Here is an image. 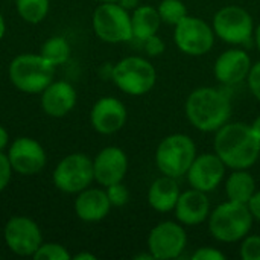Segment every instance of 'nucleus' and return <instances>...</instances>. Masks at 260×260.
I'll list each match as a JSON object with an SVG mask.
<instances>
[{
  "instance_id": "f257e3e1",
  "label": "nucleus",
  "mask_w": 260,
  "mask_h": 260,
  "mask_svg": "<svg viewBox=\"0 0 260 260\" xmlns=\"http://www.w3.org/2000/svg\"><path fill=\"white\" fill-rule=\"evenodd\" d=\"M215 154L227 168L250 169L260 157V140L244 122H227L215 133Z\"/></svg>"
},
{
  "instance_id": "f03ea898",
  "label": "nucleus",
  "mask_w": 260,
  "mask_h": 260,
  "mask_svg": "<svg viewBox=\"0 0 260 260\" xmlns=\"http://www.w3.org/2000/svg\"><path fill=\"white\" fill-rule=\"evenodd\" d=\"M184 113L193 128L201 133H216L232 116V102L227 93L215 87L195 88L186 99Z\"/></svg>"
},
{
  "instance_id": "7ed1b4c3",
  "label": "nucleus",
  "mask_w": 260,
  "mask_h": 260,
  "mask_svg": "<svg viewBox=\"0 0 260 260\" xmlns=\"http://www.w3.org/2000/svg\"><path fill=\"white\" fill-rule=\"evenodd\" d=\"M210 235L224 244L241 242L253 229V215L247 204L225 201L215 207L209 215Z\"/></svg>"
},
{
  "instance_id": "20e7f679",
  "label": "nucleus",
  "mask_w": 260,
  "mask_h": 260,
  "mask_svg": "<svg viewBox=\"0 0 260 260\" xmlns=\"http://www.w3.org/2000/svg\"><path fill=\"white\" fill-rule=\"evenodd\" d=\"M8 76L18 91L41 94V91L53 81L55 66L40 53H21L9 62Z\"/></svg>"
},
{
  "instance_id": "39448f33",
  "label": "nucleus",
  "mask_w": 260,
  "mask_h": 260,
  "mask_svg": "<svg viewBox=\"0 0 260 260\" xmlns=\"http://www.w3.org/2000/svg\"><path fill=\"white\" fill-rule=\"evenodd\" d=\"M197 157V145L187 134H171L165 137L155 151V165L163 175L180 178L187 174Z\"/></svg>"
},
{
  "instance_id": "423d86ee",
  "label": "nucleus",
  "mask_w": 260,
  "mask_h": 260,
  "mask_svg": "<svg viewBox=\"0 0 260 260\" xmlns=\"http://www.w3.org/2000/svg\"><path fill=\"white\" fill-rule=\"evenodd\" d=\"M114 85L129 96L149 93L157 82V72L151 61L143 56H126L114 64L111 72Z\"/></svg>"
},
{
  "instance_id": "0eeeda50",
  "label": "nucleus",
  "mask_w": 260,
  "mask_h": 260,
  "mask_svg": "<svg viewBox=\"0 0 260 260\" xmlns=\"http://www.w3.org/2000/svg\"><path fill=\"white\" fill-rule=\"evenodd\" d=\"M91 26L99 40L110 44L133 40L131 14L117 2L101 3L91 15Z\"/></svg>"
},
{
  "instance_id": "6e6552de",
  "label": "nucleus",
  "mask_w": 260,
  "mask_h": 260,
  "mask_svg": "<svg viewBox=\"0 0 260 260\" xmlns=\"http://www.w3.org/2000/svg\"><path fill=\"white\" fill-rule=\"evenodd\" d=\"M212 27L218 38L232 46L248 44L251 40H254L256 26L251 14L236 5H227L216 11Z\"/></svg>"
},
{
  "instance_id": "1a4fd4ad",
  "label": "nucleus",
  "mask_w": 260,
  "mask_h": 260,
  "mask_svg": "<svg viewBox=\"0 0 260 260\" xmlns=\"http://www.w3.org/2000/svg\"><path fill=\"white\" fill-rule=\"evenodd\" d=\"M94 181L93 160L81 152L66 155L52 172L53 186L69 195H76Z\"/></svg>"
},
{
  "instance_id": "9d476101",
  "label": "nucleus",
  "mask_w": 260,
  "mask_h": 260,
  "mask_svg": "<svg viewBox=\"0 0 260 260\" xmlns=\"http://www.w3.org/2000/svg\"><path fill=\"white\" fill-rule=\"evenodd\" d=\"M174 27V41L183 53L189 56H203L212 50L216 35L207 21L193 15H186Z\"/></svg>"
},
{
  "instance_id": "9b49d317",
  "label": "nucleus",
  "mask_w": 260,
  "mask_h": 260,
  "mask_svg": "<svg viewBox=\"0 0 260 260\" xmlns=\"http://www.w3.org/2000/svg\"><path fill=\"white\" fill-rule=\"evenodd\" d=\"M187 247L184 225L174 221L157 224L148 236V251L155 260L178 259Z\"/></svg>"
},
{
  "instance_id": "f8f14e48",
  "label": "nucleus",
  "mask_w": 260,
  "mask_h": 260,
  "mask_svg": "<svg viewBox=\"0 0 260 260\" xmlns=\"http://www.w3.org/2000/svg\"><path fill=\"white\" fill-rule=\"evenodd\" d=\"M3 239L11 253L21 257H32L43 244V233L34 219L27 216H12L5 224Z\"/></svg>"
},
{
  "instance_id": "ddd939ff",
  "label": "nucleus",
  "mask_w": 260,
  "mask_h": 260,
  "mask_svg": "<svg viewBox=\"0 0 260 260\" xmlns=\"http://www.w3.org/2000/svg\"><path fill=\"white\" fill-rule=\"evenodd\" d=\"M12 171L20 175H35L47 163V154L40 142L32 137H17L6 151Z\"/></svg>"
},
{
  "instance_id": "4468645a",
  "label": "nucleus",
  "mask_w": 260,
  "mask_h": 260,
  "mask_svg": "<svg viewBox=\"0 0 260 260\" xmlns=\"http://www.w3.org/2000/svg\"><path fill=\"white\" fill-rule=\"evenodd\" d=\"M225 169L227 166L215 152H206L195 157L186 175L190 187L209 193L222 183Z\"/></svg>"
},
{
  "instance_id": "2eb2a0df",
  "label": "nucleus",
  "mask_w": 260,
  "mask_h": 260,
  "mask_svg": "<svg viewBox=\"0 0 260 260\" xmlns=\"http://www.w3.org/2000/svg\"><path fill=\"white\" fill-rule=\"evenodd\" d=\"M128 119L123 102L113 96H104L94 102L90 111V123L93 129L102 136H111L120 131Z\"/></svg>"
},
{
  "instance_id": "dca6fc26",
  "label": "nucleus",
  "mask_w": 260,
  "mask_h": 260,
  "mask_svg": "<svg viewBox=\"0 0 260 260\" xmlns=\"http://www.w3.org/2000/svg\"><path fill=\"white\" fill-rule=\"evenodd\" d=\"M93 172L94 181L102 187L123 181L128 172V157L125 151L119 146L101 149L93 158Z\"/></svg>"
},
{
  "instance_id": "f3484780",
  "label": "nucleus",
  "mask_w": 260,
  "mask_h": 260,
  "mask_svg": "<svg viewBox=\"0 0 260 260\" xmlns=\"http://www.w3.org/2000/svg\"><path fill=\"white\" fill-rule=\"evenodd\" d=\"M253 62L250 55L238 47L222 52L213 66L215 78L222 85H236L247 79Z\"/></svg>"
},
{
  "instance_id": "a211bd4d",
  "label": "nucleus",
  "mask_w": 260,
  "mask_h": 260,
  "mask_svg": "<svg viewBox=\"0 0 260 260\" xmlns=\"http://www.w3.org/2000/svg\"><path fill=\"white\" fill-rule=\"evenodd\" d=\"M78 94L75 87L67 81H52L41 91V110L49 117H66L76 105Z\"/></svg>"
},
{
  "instance_id": "6ab92c4d",
  "label": "nucleus",
  "mask_w": 260,
  "mask_h": 260,
  "mask_svg": "<svg viewBox=\"0 0 260 260\" xmlns=\"http://www.w3.org/2000/svg\"><path fill=\"white\" fill-rule=\"evenodd\" d=\"M175 218L184 227H195L209 219L210 215V201L206 192L189 189L180 193L177 206L174 209Z\"/></svg>"
},
{
  "instance_id": "aec40b11",
  "label": "nucleus",
  "mask_w": 260,
  "mask_h": 260,
  "mask_svg": "<svg viewBox=\"0 0 260 260\" xmlns=\"http://www.w3.org/2000/svg\"><path fill=\"white\" fill-rule=\"evenodd\" d=\"M111 207L113 206L108 200L105 189L90 186L76 193L75 213L84 222H98L105 219Z\"/></svg>"
},
{
  "instance_id": "412c9836",
  "label": "nucleus",
  "mask_w": 260,
  "mask_h": 260,
  "mask_svg": "<svg viewBox=\"0 0 260 260\" xmlns=\"http://www.w3.org/2000/svg\"><path fill=\"white\" fill-rule=\"evenodd\" d=\"M180 186L177 178L161 175L152 181L148 190V203L158 213L174 212L180 198Z\"/></svg>"
},
{
  "instance_id": "4be33fe9",
  "label": "nucleus",
  "mask_w": 260,
  "mask_h": 260,
  "mask_svg": "<svg viewBox=\"0 0 260 260\" xmlns=\"http://www.w3.org/2000/svg\"><path fill=\"white\" fill-rule=\"evenodd\" d=\"M161 18L157 8L151 5H139L131 12V26H133V40L145 41L149 37L158 34L161 26Z\"/></svg>"
},
{
  "instance_id": "5701e85b",
  "label": "nucleus",
  "mask_w": 260,
  "mask_h": 260,
  "mask_svg": "<svg viewBox=\"0 0 260 260\" xmlns=\"http://www.w3.org/2000/svg\"><path fill=\"white\" fill-rule=\"evenodd\" d=\"M256 192V181L248 169H233L225 180V195L230 201L248 204Z\"/></svg>"
},
{
  "instance_id": "b1692460",
  "label": "nucleus",
  "mask_w": 260,
  "mask_h": 260,
  "mask_svg": "<svg viewBox=\"0 0 260 260\" xmlns=\"http://www.w3.org/2000/svg\"><path fill=\"white\" fill-rule=\"evenodd\" d=\"M40 55L47 59L52 66L58 67L64 62L69 61L70 55H72V47L69 44V41L61 37V35H55L47 38L40 49Z\"/></svg>"
},
{
  "instance_id": "393cba45",
  "label": "nucleus",
  "mask_w": 260,
  "mask_h": 260,
  "mask_svg": "<svg viewBox=\"0 0 260 260\" xmlns=\"http://www.w3.org/2000/svg\"><path fill=\"white\" fill-rule=\"evenodd\" d=\"M15 9L23 21L38 24L47 17L50 0H15Z\"/></svg>"
},
{
  "instance_id": "a878e982",
  "label": "nucleus",
  "mask_w": 260,
  "mask_h": 260,
  "mask_svg": "<svg viewBox=\"0 0 260 260\" xmlns=\"http://www.w3.org/2000/svg\"><path fill=\"white\" fill-rule=\"evenodd\" d=\"M157 11L161 21L171 26L178 24L186 15H189L183 0H161L157 6Z\"/></svg>"
},
{
  "instance_id": "bb28decb",
  "label": "nucleus",
  "mask_w": 260,
  "mask_h": 260,
  "mask_svg": "<svg viewBox=\"0 0 260 260\" xmlns=\"http://www.w3.org/2000/svg\"><path fill=\"white\" fill-rule=\"evenodd\" d=\"M35 260H70L72 254L67 251V248L56 242H43L40 248L32 256Z\"/></svg>"
},
{
  "instance_id": "cd10ccee",
  "label": "nucleus",
  "mask_w": 260,
  "mask_h": 260,
  "mask_svg": "<svg viewBox=\"0 0 260 260\" xmlns=\"http://www.w3.org/2000/svg\"><path fill=\"white\" fill-rule=\"evenodd\" d=\"M239 256L242 260H260V236L247 235L241 241Z\"/></svg>"
},
{
  "instance_id": "c85d7f7f",
  "label": "nucleus",
  "mask_w": 260,
  "mask_h": 260,
  "mask_svg": "<svg viewBox=\"0 0 260 260\" xmlns=\"http://www.w3.org/2000/svg\"><path fill=\"white\" fill-rule=\"evenodd\" d=\"M105 192H107L108 200L113 207H123L129 201V190L126 189V186L122 181L105 187Z\"/></svg>"
},
{
  "instance_id": "c756f323",
  "label": "nucleus",
  "mask_w": 260,
  "mask_h": 260,
  "mask_svg": "<svg viewBox=\"0 0 260 260\" xmlns=\"http://www.w3.org/2000/svg\"><path fill=\"white\" fill-rule=\"evenodd\" d=\"M12 166L9 163V158L5 151H0V192H3L12 178Z\"/></svg>"
},
{
  "instance_id": "7c9ffc66",
  "label": "nucleus",
  "mask_w": 260,
  "mask_h": 260,
  "mask_svg": "<svg viewBox=\"0 0 260 260\" xmlns=\"http://www.w3.org/2000/svg\"><path fill=\"white\" fill-rule=\"evenodd\" d=\"M247 82H248V88L251 94L260 102V61L251 66L250 73L247 76Z\"/></svg>"
},
{
  "instance_id": "2f4dec72",
  "label": "nucleus",
  "mask_w": 260,
  "mask_h": 260,
  "mask_svg": "<svg viewBox=\"0 0 260 260\" xmlns=\"http://www.w3.org/2000/svg\"><path fill=\"white\" fill-rule=\"evenodd\" d=\"M143 49L149 56H158L165 52L166 46H165V41L155 34V35H152L143 41Z\"/></svg>"
},
{
  "instance_id": "473e14b6",
  "label": "nucleus",
  "mask_w": 260,
  "mask_h": 260,
  "mask_svg": "<svg viewBox=\"0 0 260 260\" xmlns=\"http://www.w3.org/2000/svg\"><path fill=\"white\" fill-rule=\"evenodd\" d=\"M192 260H225V254L213 247H201L192 256Z\"/></svg>"
},
{
  "instance_id": "72a5a7b5",
  "label": "nucleus",
  "mask_w": 260,
  "mask_h": 260,
  "mask_svg": "<svg viewBox=\"0 0 260 260\" xmlns=\"http://www.w3.org/2000/svg\"><path fill=\"white\" fill-rule=\"evenodd\" d=\"M247 206H248V209H250L253 218L260 221V190H256V192H254V195L251 197V200L248 201Z\"/></svg>"
},
{
  "instance_id": "f704fd0d",
  "label": "nucleus",
  "mask_w": 260,
  "mask_h": 260,
  "mask_svg": "<svg viewBox=\"0 0 260 260\" xmlns=\"http://www.w3.org/2000/svg\"><path fill=\"white\" fill-rule=\"evenodd\" d=\"M9 146V134L6 131V128L3 125H0V151L8 149Z\"/></svg>"
},
{
  "instance_id": "c9c22d12",
  "label": "nucleus",
  "mask_w": 260,
  "mask_h": 260,
  "mask_svg": "<svg viewBox=\"0 0 260 260\" xmlns=\"http://www.w3.org/2000/svg\"><path fill=\"white\" fill-rule=\"evenodd\" d=\"M117 3L126 11H134L140 5V0H117Z\"/></svg>"
},
{
  "instance_id": "e433bc0d",
  "label": "nucleus",
  "mask_w": 260,
  "mask_h": 260,
  "mask_svg": "<svg viewBox=\"0 0 260 260\" xmlns=\"http://www.w3.org/2000/svg\"><path fill=\"white\" fill-rule=\"evenodd\" d=\"M72 259L73 260H96V256L94 254H91V253H78V254H75V256H72Z\"/></svg>"
},
{
  "instance_id": "4c0bfd02",
  "label": "nucleus",
  "mask_w": 260,
  "mask_h": 260,
  "mask_svg": "<svg viewBox=\"0 0 260 260\" xmlns=\"http://www.w3.org/2000/svg\"><path fill=\"white\" fill-rule=\"evenodd\" d=\"M251 126V129H253V133L256 134V137L260 140V114L253 120V123L250 125Z\"/></svg>"
},
{
  "instance_id": "58836bf2",
  "label": "nucleus",
  "mask_w": 260,
  "mask_h": 260,
  "mask_svg": "<svg viewBox=\"0 0 260 260\" xmlns=\"http://www.w3.org/2000/svg\"><path fill=\"white\" fill-rule=\"evenodd\" d=\"M5 34H6V21H5V18H3V15L0 12V40L5 37Z\"/></svg>"
},
{
  "instance_id": "ea45409f",
  "label": "nucleus",
  "mask_w": 260,
  "mask_h": 260,
  "mask_svg": "<svg viewBox=\"0 0 260 260\" xmlns=\"http://www.w3.org/2000/svg\"><path fill=\"white\" fill-rule=\"evenodd\" d=\"M254 43H256V47L260 52V23L254 27Z\"/></svg>"
},
{
  "instance_id": "a19ab883",
  "label": "nucleus",
  "mask_w": 260,
  "mask_h": 260,
  "mask_svg": "<svg viewBox=\"0 0 260 260\" xmlns=\"http://www.w3.org/2000/svg\"><path fill=\"white\" fill-rule=\"evenodd\" d=\"M99 3H113V2H117V0H96Z\"/></svg>"
}]
</instances>
